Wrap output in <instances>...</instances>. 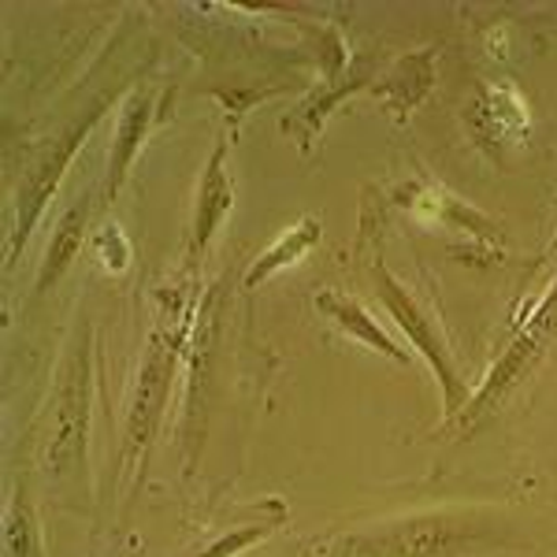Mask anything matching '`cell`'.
Returning a JSON list of instances; mask_svg holds the SVG:
<instances>
[{"label":"cell","mask_w":557,"mask_h":557,"mask_svg":"<svg viewBox=\"0 0 557 557\" xmlns=\"http://www.w3.org/2000/svg\"><path fill=\"white\" fill-rule=\"evenodd\" d=\"M472 539L469 520L454 513H428L364 528V532L331 535L309 546V557H454Z\"/></svg>","instance_id":"1"},{"label":"cell","mask_w":557,"mask_h":557,"mask_svg":"<svg viewBox=\"0 0 557 557\" xmlns=\"http://www.w3.org/2000/svg\"><path fill=\"white\" fill-rule=\"evenodd\" d=\"M554 335H557V286H554L550 298L535 309V317L524 323V331H520V338L509 346V354L494 364V372L487 375V383L480 386V394H472V401L465 406V420H475V417H483V412H491L494 406H498L502 394L524 380L528 368L543 357V349Z\"/></svg>","instance_id":"5"},{"label":"cell","mask_w":557,"mask_h":557,"mask_svg":"<svg viewBox=\"0 0 557 557\" xmlns=\"http://www.w3.org/2000/svg\"><path fill=\"white\" fill-rule=\"evenodd\" d=\"M4 543H8V557H41L38 520H34V509H30V502H26L23 491L15 494L12 509H8Z\"/></svg>","instance_id":"15"},{"label":"cell","mask_w":557,"mask_h":557,"mask_svg":"<svg viewBox=\"0 0 557 557\" xmlns=\"http://www.w3.org/2000/svg\"><path fill=\"white\" fill-rule=\"evenodd\" d=\"M412 205L420 215H428V220H438L446 223L450 231H461V235H475V238H487V242H498V227L487 220L483 212H475L472 205L457 201L454 194L438 190V186H424V190H412Z\"/></svg>","instance_id":"12"},{"label":"cell","mask_w":557,"mask_h":557,"mask_svg":"<svg viewBox=\"0 0 557 557\" xmlns=\"http://www.w3.org/2000/svg\"><path fill=\"white\" fill-rule=\"evenodd\" d=\"M431 83H435V57H431V49H420L401 57L372 94L391 108L394 120H406V112H412L428 97Z\"/></svg>","instance_id":"10"},{"label":"cell","mask_w":557,"mask_h":557,"mask_svg":"<svg viewBox=\"0 0 557 557\" xmlns=\"http://www.w3.org/2000/svg\"><path fill=\"white\" fill-rule=\"evenodd\" d=\"M235 209V178L227 172V141H215L209 164L201 172V190H197V209H194V227H190V246H186V264H197L209 253L215 231L223 227V220Z\"/></svg>","instance_id":"6"},{"label":"cell","mask_w":557,"mask_h":557,"mask_svg":"<svg viewBox=\"0 0 557 557\" xmlns=\"http://www.w3.org/2000/svg\"><path fill=\"white\" fill-rule=\"evenodd\" d=\"M320 220H312V215H301L294 227H286L283 235H278L272 246L264 249L257 260H253V268L246 272V290H257L260 283H268L275 272H283V268H290V264H298V260H305V253H309L312 246L320 242Z\"/></svg>","instance_id":"11"},{"label":"cell","mask_w":557,"mask_h":557,"mask_svg":"<svg viewBox=\"0 0 557 557\" xmlns=\"http://www.w3.org/2000/svg\"><path fill=\"white\" fill-rule=\"evenodd\" d=\"M97 260L104 264V272H112V275H120L123 268L131 264V242L123 238V231L115 227V223H108V227L97 235Z\"/></svg>","instance_id":"17"},{"label":"cell","mask_w":557,"mask_h":557,"mask_svg":"<svg viewBox=\"0 0 557 557\" xmlns=\"http://www.w3.org/2000/svg\"><path fill=\"white\" fill-rule=\"evenodd\" d=\"M272 528H275V524H246V528H231V535L215 539L212 546H205V550H201V554H194V557H238L242 550H249V546H253V543H260V539L272 535Z\"/></svg>","instance_id":"16"},{"label":"cell","mask_w":557,"mask_h":557,"mask_svg":"<svg viewBox=\"0 0 557 557\" xmlns=\"http://www.w3.org/2000/svg\"><path fill=\"white\" fill-rule=\"evenodd\" d=\"M372 275H375V286H380L383 305L391 309V317L398 320V327L409 335V343L428 357L431 372H435L438 386H443L446 417L465 412L472 394H469V383H465L461 372H457V364H454L450 349H446V338H443V331H438V323L431 320V312L417 301V294H412L398 275H391V268H386L383 260H375Z\"/></svg>","instance_id":"2"},{"label":"cell","mask_w":557,"mask_h":557,"mask_svg":"<svg viewBox=\"0 0 557 557\" xmlns=\"http://www.w3.org/2000/svg\"><path fill=\"white\" fill-rule=\"evenodd\" d=\"M480 120L498 131V138H520L532 127L528 104L513 86H483L480 89Z\"/></svg>","instance_id":"14"},{"label":"cell","mask_w":557,"mask_h":557,"mask_svg":"<svg viewBox=\"0 0 557 557\" xmlns=\"http://www.w3.org/2000/svg\"><path fill=\"white\" fill-rule=\"evenodd\" d=\"M317 309L335 323L338 331H346L349 338L364 343L368 349H375V354L391 357L394 364H412L409 349H401L398 343H394V338L380 327V320H375L357 298H346V294H338V290H323L317 298Z\"/></svg>","instance_id":"9"},{"label":"cell","mask_w":557,"mask_h":557,"mask_svg":"<svg viewBox=\"0 0 557 557\" xmlns=\"http://www.w3.org/2000/svg\"><path fill=\"white\" fill-rule=\"evenodd\" d=\"M86 223H89V201L83 197V201H75L64 215H60L57 231H52L49 253H45L41 272H38V290H49V286L71 268V260H75L78 249H83Z\"/></svg>","instance_id":"13"},{"label":"cell","mask_w":557,"mask_h":557,"mask_svg":"<svg viewBox=\"0 0 557 557\" xmlns=\"http://www.w3.org/2000/svg\"><path fill=\"white\" fill-rule=\"evenodd\" d=\"M89 357L83 354L71 357L64 383L57 391V409H52V443H49V465H57V472L64 469L71 457L78 454V446L86 443V417H89Z\"/></svg>","instance_id":"7"},{"label":"cell","mask_w":557,"mask_h":557,"mask_svg":"<svg viewBox=\"0 0 557 557\" xmlns=\"http://www.w3.org/2000/svg\"><path fill=\"white\" fill-rule=\"evenodd\" d=\"M178 346H183V331L172 335L164 323L149 335L138 383H134L131 412H127V457L131 461H138V454L149 450L152 435H157V428H160V417H164V406H168V391H172Z\"/></svg>","instance_id":"3"},{"label":"cell","mask_w":557,"mask_h":557,"mask_svg":"<svg viewBox=\"0 0 557 557\" xmlns=\"http://www.w3.org/2000/svg\"><path fill=\"white\" fill-rule=\"evenodd\" d=\"M97 120H101V108H94L86 123L71 127L64 138H60L57 146H52L38 160V164L26 172L23 186H20V212H15V231H12V246H8V264H15V257H20V246H23L26 238H30V231H34V223H38L45 201L57 194L60 178H64V168L71 164V157L78 152V146H86V138H89V131H94Z\"/></svg>","instance_id":"4"},{"label":"cell","mask_w":557,"mask_h":557,"mask_svg":"<svg viewBox=\"0 0 557 557\" xmlns=\"http://www.w3.org/2000/svg\"><path fill=\"white\" fill-rule=\"evenodd\" d=\"M152 112H157L152 94H141V89H134L127 97V104H123L120 127H115V138H112V157H108V183H104L108 201H112V197L123 190V183H127L134 160H138L141 146H146V134L152 127Z\"/></svg>","instance_id":"8"}]
</instances>
